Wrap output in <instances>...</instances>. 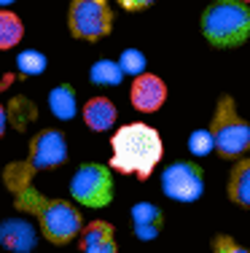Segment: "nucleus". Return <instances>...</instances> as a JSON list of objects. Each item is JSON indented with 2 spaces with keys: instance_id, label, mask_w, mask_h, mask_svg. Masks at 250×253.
I'll use <instances>...</instances> for the list:
<instances>
[{
  "instance_id": "obj_1",
  "label": "nucleus",
  "mask_w": 250,
  "mask_h": 253,
  "mask_svg": "<svg viewBox=\"0 0 250 253\" xmlns=\"http://www.w3.org/2000/svg\"><path fill=\"white\" fill-rule=\"evenodd\" d=\"M164 156V143L156 126L145 122L124 124L110 137V162L108 167L124 175H135L140 180L151 178Z\"/></svg>"
},
{
  "instance_id": "obj_2",
  "label": "nucleus",
  "mask_w": 250,
  "mask_h": 253,
  "mask_svg": "<svg viewBox=\"0 0 250 253\" xmlns=\"http://www.w3.org/2000/svg\"><path fill=\"white\" fill-rule=\"evenodd\" d=\"M14 208L22 213L33 215L38 221V229L51 245H68L81 237L83 232V215L75 202L57 200V197L40 194L35 186L14 194Z\"/></svg>"
},
{
  "instance_id": "obj_3",
  "label": "nucleus",
  "mask_w": 250,
  "mask_h": 253,
  "mask_svg": "<svg viewBox=\"0 0 250 253\" xmlns=\"http://www.w3.org/2000/svg\"><path fill=\"white\" fill-rule=\"evenodd\" d=\"M68 162V140L59 129H40L38 135L30 140L25 159L8 162L3 167V183L11 194H19L33 186V178L38 172L54 170V167Z\"/></svg>"
},
{
  "instance_id": "obj_4",
  "label": "nucleus",
  "mask_w": 250,
  "mask_h": 253,
  "mask_svg": "<svg viewBox=\"0 0 250 253\" xmlns=\"http://www.w3.org/2000/svg\"><path fill=\"white\" fill-rule=\"evenodd\" d=\"M202 35L210 46L234 49L250 38V3L245 0H213L199 19Z\"/></svg>"
},
{
  "instance_id": "obj_5",
  "label": "nucleus",
  "mask_w": 250,
  "mask_h": 253,
  "mask_svg": "<svg viewBox=\"0 0 250 253\" xmlns=\"http://www.w3.org/2000/svg\"><path fill=\"white\" fill-rule=\"evenodd\" d=\"M210 132L215 140V154L223 159L240 162L250 151V124L242 119L237 100L231 94H221L210 116Z\"/></svg>"
},
{
  "instance_id": "obj_6",
  "label": "nucleus",
  "mask_w": 250,
  "mask_h": 253,
  "mask_svg": "<svg viewBox=\"0 0 250 253\" xmlns=\"http://www.w3.org/2000/svg\"><path fill=\"white\" fill-rule=\"evenodd\" d=\"M116 11L108 0H70L68 8V30L75 41H103L113 33Z\"/></svg>"
},
{
  "instance_id": "obj_7",
  "label": "nucleus",
  "mask_w": 250,
  "mask_h": 253,
  "mask_svg": "<svg viewBox=\"0 0 250 253\" xmlns=\"http://www.w3.org/2000/svg\"><path fill=\"white\" fill-rule=\"evenodd\" d=\"M116 194V183H113V170L97 162H86L70 178V197L78 208H108Z\"/></svg>"
},
{
  "instance_id": "obj_8",
  "label": "nucleus",
  "mask_w": 250,
  "mask_h": 253,
  "mask_svg": "<svg viewBox=\"0 0 250 253\" xmlns=\"http://www.w3.org/2000/svg\"><path fill=\"white\" fill-rule=\"evenodd\" d=\"M162 194L172 202H196L205 194V170L188 159H178L167 165L162 172Z\"/></svg>"
},
{
  "instance_id": "obj_9",
  "label": "nucleus",
  "mask_w": 250,
  "mask_h": 253,
  "mask_svg": "<svg viewBox=\"0 0 250 253\" xmlns=\"http://www.w3.org/2000/svg\"><path fill=\"white\" fill-rule=\"evenodd\" d=\"M129 102H132V108L140 111V113L162 111L164 102H167V84L162 81V76L143 73L138 78H132V86H129Z\"/></svg>"
},
{
  "instance_id": "obj_10",
  "label": "nucleus",
  "mask_w": 250,
  "mask_h": 253,
  "mask_svg": "<svg viewBox=\"0 0 250 253\" xmlns=\"http://www.w3.org/2000/svg\"><path fill=\"white\" fill-rule=\"evenodd\" d=\"M38 224H30L27 218H5L0 224V245L11 253H30L38 243Z\"/></svg>"
},
{
  "instance_id": "obj_11",
  "label": "nucleus",
  "mask_w": 250,
  "mask_h": 253,
  "mask_svg": "<svg viewBox=\"0 0 250 253\" xmlns=\"http://www.w3.org/2000/svg\"><path fill=\"white\" fill-rule=\"evenodd\" d=\"M78 251L81 253H118L116 226L103 218L89 221L78 237Z\"/></svg>"
},
{
  "instance_id": "obj_12",
  "label": "nucleus",
  "mask_w": 250,
  "mask_h": 253,
  "mask_svg": "<svg viewBox=\"0 0 250 253\" xmlns=\"http://www.w3.org/2000/svg\"><path fill=\"white\" fill-rule=\"evenodd\" d=\"M129 218H132V232L140 243H151L162 234L164 229V213L159 205L153 202H138L129 210Z\"/></svg>"
},
{
  "instance_id": "obj_13",
  "label": "nucleus",
  "mask_w": 250,
  "mask_h": 253,
  "mask_svg": "<svg viewBox=\"0 0 250 253\" xmlns=\"http://www.w3.org/2000/svg\"><path fill=\"white\" fill-rule=\"evenodd\" d=\"M81 119H83V124H86V129L108 132L118 122V108H116V102L108 100V97H92L81 108Z\"/></svg>"
},
{
  "instance_id": "obj_14",
  "label": "nucleus",
  "mask_w": 250,
  "mask_h": 253,
  "mask_svg": "<svg viewBox=\"0 0 250 253\" xmlns=\"http://www.w3.org/2000/svg\"><path fill=\"white\" fill-rule=\"evenodd\" d=\"M35 116H38L35 102L30 97L16 94V97H11L3 105V111H0V132H5L8 126H11V129H16V132H25L27 126L35 122Z\"/></svg>"
},
{
  "instance_id": "obj_15",
  "label": "nucleus",
  "mask_w": 250,
  "mask_h": 253,
  "mask_svg": "<svg viewBox=\"0 0 250 253\" xmlns=\"http://www.w3.org/2000/svg\"><path fill=\"white\" fill-rule=\"evenodd\" d=\"M226 197L231 205L242 210H250V156L234 162L229 170V180H226Z\"/></svg>"
},
{
  "instance_id": "obj_16",
  "label": "nucleus",
  "mask_w": 250,
  "mask_h": 253,
  "mask_svg": "<svg viewBox=\"0 0 250 253\" xmlns=\"http://www.w3.org/2000/svg\"><path fill=\"white\" fill-rule=\"evenodd\" d=\"M49 111L59 122H70L78 113V97H75V89L70 84H57L49 92Z\"/></svg>"
},
{
  "instance_id": "obj_17",
  "label": "nucleus",
  "mask_w": 250,
  "mask_h": 253,
  "mask_svg": "<svg viewBox=\"0 0 250 253\" xmlns=\"http://www.w3.org/2000/svg\"><path fill=\"white\" fill-rule=\"evenodd\" d=\"M22 38H25V22H22L14 11L3 8L0 11V49L11 51Z\"/></svg>"
},
{
  "instance_id": "obj_18",
  "label": "nucleus",
  "mask_w": 250,
  "mask_h": 253,
  "mask_svg": "<svg viewBox=\"0 0 250 253\" xmlns=\"http://www.w3.org/2000/svg\"><path fill=\"white\" fill-rule=\"evenodd\" d=\"M124 68L121 62H116V59H97V62L89 68V78H92V84H97V86H118V84L124 81Z\"/></svg>"
},
{
  "instance_id": "obj_19",
  "label": "nucleus",
  "mask_w": 250,
  "mask_h": 253,
  "mask_svg": "<svg viewBox=\"0 0 250 253\" xmlns=\"http://www.w3.org/2000/svg\"><path fill=\"white\" fill-rule=\"evenodd\" d=\"M46 68H49V59H46L43 51L25 49V51L16 54V70H19L22 76H40Z\"/></svg>"
},
{
  "instance_id": "obj_20",
  "label": "nucleus",
  "mask_w": 250,
  "mask_h": 253,
  "mask_svg": "<svg viewBox=\"0 0 250 253\" xmlns=\"http://www.w3.org/2000/svg\"><path fill=\"white\" fill-rule=\"evenodd\" d=\"M188 151L194 156H207V154L215 151V140H213L210 126H207V129H194L191 135H188Z\"/></svg>"
},
{
  "instance_id": "obj_21",
  "label": "nucleus",
  "mask_w": 250,
  "mask_h": 253,
  "mask_svg": "<svg viewBox=\"0 0 250 253\" xmlns=\"http://www.w3.org/2000/svg\"><path fill=\"white\" fill-rule=\"evenodd\" d=\"M118 62H121L124 73L132 76V78L148 73V70H145V54H143L140 49H124L121 57H118Z\"/></svg>"
},
{
  "instance_id": "obj_22",
  "label": "nucleus",
  "mask_w": 250,
  "mask_h": 253,
  "mask_svg": "<svg viewBox=\"0 0 250 253\" xmlns=\"http://www.w3.org/2000/svg\"><path fill=\"white\" fill-rule=\"evenodd\" d=\"M210 251L213 253H250V248H245L242 243H237L231 234H215L210 240Z\"/></svg>"
},
{
  "instance_id": "obj_23",
  "label": "nucleus",
  "mask_w": 250,
  "mask_h": 253,
  "mask_svg": "<svg viewBox=\"0 0 250 253\" xmlns=\"http://www.w3.org/2000/svg\"><path fill=\"white\" fill-rule=\"evenodd\" d=\"M118 5H121L124 11H132V14H138V11H145V8H151L156 0H116Z\"/></svg>"
},
{
  "instance_id": "obj_24",
  "label": "nucleus",
  "mask_w": 250,
  "mask_h": 253,
  "mask_svg": "<svg viewBox=\"0 0 250 253\" xmlns=\"http://www.w3.org/2000/svg\"><path fill=\"white\" fill-rule=\"evenodd\" d=\"M16 0H0V5H3V8H8V5H14Z\"/></svg>"
},
{
  "instance_id": "obj_25",
  "label": "nucleus",
  "mask_w": 250,
  "mask_h": 253,
  "mask_svg": "<svg viewBox=\"0 0 250 253\" xmlns=\"http://www.w3.org/2000/svg\"><path fill=\"white\" fill-rule=\"evenodd\" d=\"M245 3H250V0H245Z\"/></svg>"
}]
</instances>
